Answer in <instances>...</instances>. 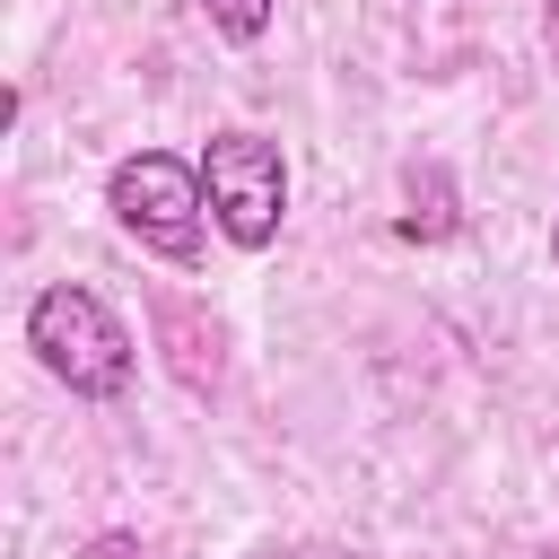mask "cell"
<instances>
[{
  "instance_id": "6da1fadb",
  "label": "cell",
  "mask_w": 559,
  "mask_h": 559,
  "mask_svg": "<svg viewBox=\"0 0 559 559\" xmlns=\"http://www.w3.org/2000/svg\"><path fill=\"white\" fill-rule=\"evenodd\" d=\"M26 349H35L44 376H61L79 402H114V393L131 384V367H140L122 314H114L96 288H79V280H52V288L26 306Z\"/></svg>"
},
{
  "instance_id": "7a4b0ae2",
  "label": "cell",
  "mask_w": 559,
  "mask_h": 559,
  "mask_svg": "<svg viewBox=\"0 0 559 559\" xmlns=\"http://www.w3.org/2000/svg\"><path fill=\"white\" fill-rule=\"evenodd\" d=\"M105 210H114L122 236H140L148 253L192 262V253H201L210 192H201V166H183L175 148H131V157L105 175Z\"/></svg>"
},
{
  "instance_id": "3957f363",
  "label": "cell",
  "mask_w": 559,
  "mask_h": 559,
  "mask_svg": "<svg viewBox=\"0 0 559 559\" xmlns=\"http://www.w3.org/2000/svg\"><path fill=\"white\" fill-rule=\"evenodd\" d=\"M201 192H210L218 236H227L236 253H262V245L280 236V218H288V157H280V140H262V131H218V140L201 148Z\"/></svg>"
},
{
  "instance_id": "277c9868",
  "label": "cell",
  "mask_w": 559,
  "mask_h": 559,
  "mask_svg": "<svg viewBox=\"0 0 559 559\" xmlns=\"http://www.w3.org/2000/svg\"><path fill=\"white\" fill-rule=\"evenodd\" d=\"M210 9V26L227 35V44H253L262 26H271V0H201Z\"/></svg>"
},
{
  "instance_id": "5b68a950",
  "label": "cell",
  "mask_w": 559,
  "mask_h": 559,
  "mask_svg": "<svg viewBox=\"0 0 559 559\" xmlns=\"http://www.w3.org/2000/svg\"><path fill=\"white\" fill-rule=\"evenodd\" d=\"M87 559H131V542H122V533H105V542H87Z\"/></svg>"
},
{
  "instance_id": "8992f818",
  "label": "cell",
  "mask_w": 559,
  "mask_h": 559,
  "mask_svg": "<svg viewBox=\"0 0 559 559\" xmlns=\"http://www.w3.org/2000/svg\"><path fill=\"white\" fill-rule=\"evenodd\" d=\"M550 262H559V227H550Z\"/></svg>"
}]
</instances>
